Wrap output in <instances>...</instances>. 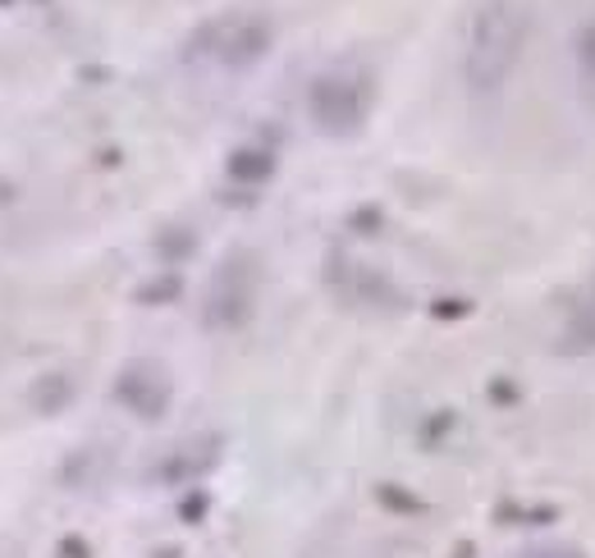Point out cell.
<instances>
[{"instance_id":"obj_1","label":"cell","mask_w":595,"mask_h":558,"mask_svg":"<svg viewBox=\"0 0 595 558\" xmlns=\"http://www.w3.org/2000/svg\"><path fill=\"white\" fill-rule=\"evenodd\" d=\"M523 47V14L508 0H486L467 23V51H463V79L476 97H491L504 88L508 69Z\"/></svg>"},{"instance_id":"obj_2","label":"cell","mask_w":595,"mask_h":558,"mask_svg":"<svg viewBox=\"0 0 595 558\" xmlns=\"http://www.w3.org/2000/svg\"><path fill=\"white\" fill-rule=\"evenodd\" d=\"M307 105L325 133H353L366 115V83L353 79V73H325V79L312 83Z\"/></svg>"},{"instance_id":"obj_3","label":"cell","mask_w":595,"mask_h":558,"mask_svg":"<svg viewBox=\"0 0 595 558\" xmlns=\"http://www.w3.org/2000/svg\"><path fill=\"white\" fill-rule=\"evenodd\" d=\"M211 32H215V37H225V42H215V51L225 55L230 64H248V60H256V55L266 51V42H271L266 23H256V19H243V23H215Z\"/></svg>"},{"instance_id":"obj_4","label":"cell","mask_w":595,"mask_h":558,"mask_svg":"<svg viewBox=\"0 0 595 558\" xmlns=\"http://www.w3.org/2000/svg\"><path fill=\"white\" fill-rule=\"evenodd\" d=\"M248 316V271H239L234 262L220 271L215 293H211V321L215 325H239Z\"/></svg>"},{"instance_id":"obj_5","label":"cell","mask_w":595,"mask_h":558,"mask_svg":"<svg viewBox=\"0 0 595 558\" xmlns=\"http://www.w3.org/2000/svg\"><path fill=\"white\" fill-rule=\"evenodd\" d=\"M0 197H10V183H0Z\"/></svg>"}]
</instances>
